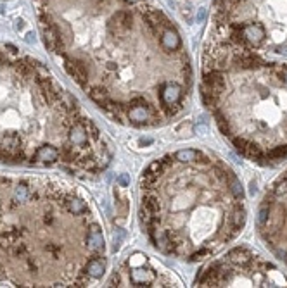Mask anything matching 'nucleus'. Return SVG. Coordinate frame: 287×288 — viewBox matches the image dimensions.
<instances>
[{
    "mask_svg": "<svg viewBox=\"0 0 287 288\" xmlns=\"http://www.w3.org/2000/svg\"><path fill=\"white\" fill-rule=\"evenodd\" d=\"M258 228L270 250L287 264V171L263 199L258 212Z\"/></svg>",
    "mask_w": 287,
    "mask_h": 288,
    "instance_id": "nucleus-5",
    "label": "nucleus"
},
{
    "mask_svg": "<svg viewBox=\"0 0 287 288\" xmlns=\"http://www.w3.org/2000/svg\"><path fill=\"white\" fill-rule=\"evenodd\" d=\"M140 222L152 247L203 261L242 231L240 181L220 159L195 149L163 155L140 178Z\"/></svg>",
    "mask_w": 287,
    "mask_h": 288,
    "instance_id": "nucleus-2",
    "label": "nucleus"
},
{
    "mask_svg": "<svg viewBox=\"0 0 287 288\" xmlns=\"http://www.w3.org/2000/svg\"><path fill=\"white\" fill-rule=\"evenodd\" d=\"M197 287H287L270 263L247 248H234L211 263L195 280Z\"/></svg>",
    "mask_w": 287,
    "mask_h": 288,
    "instance_id": "nucleus-4",
    "label": "nucleus"
},
{
    "mask_svg": "<svg viewBox=\"0 0 287 288\" xmlns=\"http://www.w3.org/2000/svg\"><path fill=\"white\" fill-rule=\"evenodd\" d=\"M111 287H178L166 269L144 254H133L111 276Z\"/></svg>",
    "mask_w": 287,
    "mask_h": 288,
    "instance_id": "nucleus-6",
    "label": "nucleus"
},
{
    "mask_svg": "<svg viewBox=\"0 0 287 288\" xmlns=\"http://www.w3.org/2000/svg\"><path fill=\"white\" fill-rule=\"evenodd\" d=\"M78 2L90 21L80 28L83 35L57 28L50 12L38 16L45 47L63 59L70 76L125 126L156 128L178 116L191 93L192 69L165 12L147 0Z\"/></svg>",
    "mask_w": 287,
    "mask_h": 288,
    "instance_id": "nucleus-1",
    "label": "nucleus"
},
{
    "mask_svg": "<svg viewBox=\"0 0 287 288\" xmlns=\"http://www.w3.org/2000/svg\"><path fill=\"white\" fill-rule=\"evenodd\" d=\"M203 62L204 104L232 145L260 164L287 157V62L215 37Z\"/></svg>",
    "mask_w": 287,
    "mask_h": 288,
    "instance_id": "nucleus-3",
    "label": "nucleus"
}]
</instances>
